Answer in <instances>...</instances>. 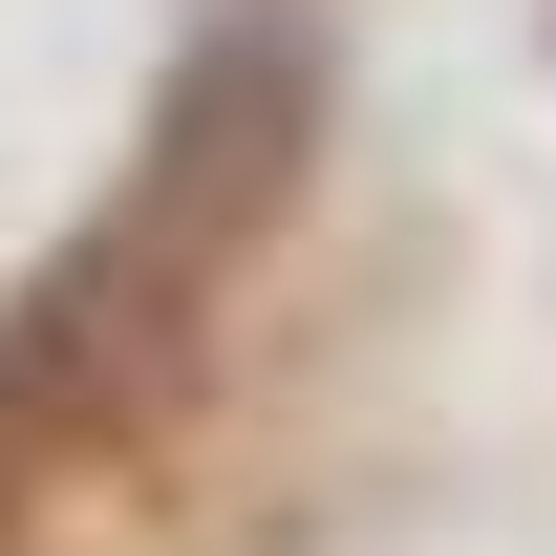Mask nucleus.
<instances>
[{"label":"nucleus","mask_w":556,"mask_h":556,"mask_svg":"<svg viewBox=\"0 0 556 556\" xmlns=\"http://www.w3.org/2000/svg\"><path fill=\"white\" fill-rule=\"evenodd\" d=\"M172 172H150V236H172V257H193V236H236V214L278 193V172H300V65H278V43H214L193 86H172Z\"/></svg>","instance_id":"f257e3e1"}]
</instances>
